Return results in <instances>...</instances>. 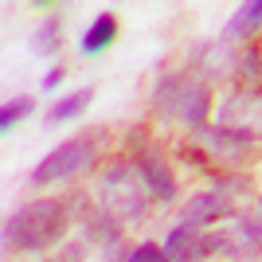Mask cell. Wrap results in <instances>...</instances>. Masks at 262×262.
Segmentation results:
<instances>
[{"label":"cell","instance_id":"cell-1","mask_svg":"<svg viewBox=\"0 0 262 262\" xmlns=\"http://www.w3.org/2000/svg\"><path fill=\"white\" fill-rule=\"evenodd\" d=\"M75 204H82V200L67 196V200H35V204H24L4 223V247L16 251V254H35V251L55 247L67 235L71 219H75Z\"/></svg>","mask_w":262,"mask_h":262},{"label":"cell","instance_id":"cell-13","mask_svg":"<svg viewBox=\"0 0 262 262\" xmlns=\"http://www.w3.org/2000/svg\"><path fill=\"white\" fill-rule=\"evenodd\" d=\"M114 39H118V16H114V12H102L98 20L86 28V35H82V51L86 55H102Z\"/></svg>","mask_w":262,"mask_h":262},{"label":"cell","instance_id":"cell-6","mask_svg":"<svg viewBox=\"0 0 262 262\" xmlns=\"http://www.w3.org/2000/svg\"><path fill=\"white\" fill-rule=\"evenodd\" d=\"M192 141H196L200 153H208L215 164H239L254 149V137H247L239 129H227V125H204V129H196Z\"/></svg>","mask_w":262,"mask_h":262},{"label":"cell","instance_id":"cell-15","mask_svg":"<svg viewBox=\"0 0 262 262\" xmlns=\"http://www.w3.org/2000/svg\"><path fill=\"white\" fill-rule=\"evenodd\" d=\"M243 78H262V47L258 43H247L239 55V67H235Z\"/></svg>","mask_w":262,"mask_h":262},{"label":"cell","instance_id":"cell-5","mask_svg":"<svg viewBox=\"0 0 262 262\" xmlns=\"http://www.w3.org/2000/svg\"><path fill=\"white\" fill-rule=\"evenodd\" d=\"M247 192H251V180H247V176H219L211 192H200V196L184 208V223L208 227L215 219L231 215V211H235V200L247 196Z\"/></svg>","mask_w":262,"mask_h":262},{"label":"cell","instance_id":"cell-16","mask_svg":"<svg viewBox=\"0 0 262 262\" xmlns=\"http://www.w3.org/2000/svg\"><path fill=\"white\" fill-rule=\"evenodd\" d=\"M35 51H39V55L59 51V16H47V24L35 32Z\"/></svg>","mask_w":262,"mask_h":262},{"label":"cell","instance_id":"cell-9","mask_svg":"<svg viewBox=\"0 0 262 262\" xmlns=\"http://www.w3.org/2000/svg\"><path fill=\"white\" fill-rule=\"evenodd\" d=\"M137 172H141L145 188L153 192V200H161V204H172L176 200V180H172V168L161 161V157L153 153H141L137 157Z\"/></svg>","mask_w":262,"mask_h":262},{"label":"cell","instance_id":"cell-14","mask_svg":"<svg viewBox=\"0 0 262 262\" xmlns=\"http://www.w3.org/2000/svg\"><path fill=\"white\" fill-rule=\"evenodd\" d=\"M32 110H35V102L28 98V94H24V98H16V102H8V106L0 110V133H12V125H16V121H24Z\"/></svg>","mask_w":262,"mask_h":262},{"label":"cell","instance_id":"cell-4","mask_svg":"<svg viewBox=\"0 0 262 262\" xmlns=\"http://www.w3.org/2000/svg\"><path fill=\"white\" fill-rule=\"evenodd\" d=\"M98 137H102V129H90L82 137L63 141L55 153H47L39 161V168L32 172V184H51V180H67L75 172H90L94 161H98Z\"/></svg>","mask_w":262,"mask_h":262},{"label":"cell","instance_id":"cell-2","mask_svg":"<svg viewBox=\"0 0 262 262\" xmlns=\"http://www.w3.org/2000/svg\"><path fill=\"white\" fill-rule=\"evenodd\" d=\"M211 110V86L196 75H168L153 90V118L164 125L204 129Z\"/></svg>","mask_w":262,"mask_h":262},{"label":"cell","instance_id":"cell-7","mask_svg":"<svg viewBox=\"0 0 262 262\" xmlns=\"http://www.w3.org/2000/svg\"><path fill=\"white\" fill-rule=\"evenodd\" d=\"M164 251L172 254V262H200L208 254H223V231H208L192 227V223H180L164 235Z\"/></svg>","mask_w":262,"mask_h":262},{"label":"cell","instance_id":"cell-8","mask_svg":"<svg viewBox=\"0 0 262 262\" xmlns=\"http://www.w3.org/2000/svg\"><path fill=\"white\" fill-rule=\"evenodd\" d=\"M219 125L227 129H239L247 137H262V90L258 86H247V90H235L223 110H219Z\"/></svg>","mask_w":262,"mask_h":262},{"label":"cell","instance_id":"cell-18","mask_svg":"<svg viewBox=\"0 0 262 262\" xmlns=\"http://www.w3.org/2000/svg\"><path fill=\"white\" fill-rule=\"evenodd\" d=\"M63 67H51V71H47V75H43V90H55V86H59V82H63Z\"/></svg>","mask_w":262,"mask_h":262},{"label":"cell","instance_id":"cell-3","mask_svg":"<svg viewBox=\"0 0 262 262\" xmlns=\"http://www.w3.org/2000/svg\"><path fill=\"white\" fill-rule=\"evenodd\" d=\"M102 200H106V215H114L118 223H129V219L145 215V180L137 172V164L114 161L102 172Z\"/></svg>","mask_w":262,"mask_h":262},{"label":"cell","instance_id":"cell-12","mask_svg":"<svg viewBox=\"0 0 262 262\" xmlns=\"http://www.w3.org/2000/svg\"><path fill=\"white\" fill-rule=\"evenodd\" d=\"M262 28V0H251V4H243V8H235V16H231V24L223 28V39H254V32Z\"/></svg>","mask_w":262,"mask_h":262},{"label":"cell","instance_id":"cell-11","mask_svg":"<svg viewBox=\"0 0 262 262\" xmlns=\"http://www.w3.org/2000/svg\"><path fill=\"white\" fill-rule=\"evenodd\" d=\"M90 102H94V90H90V86H82V90H75V94L59 98L51 110H47V129H55V125H67V121L82 118V114L90 110Z\"/></svg>","mask_w":262,"mask_h":262},{"label":"cell","instance_id":"cell-17","mask_svg":"<svg viewBox=\"0 0 262 262\" xmlns=\"http://www.w3.org/2000/svg\"><path fill=\"white\" fill-rule=\"evenodd\" d=\"M125 262H172V254L164 251V247H157V243H141V247L129 251Z\"/></svg>","mask_w":262,"mask_h":262},{"label":"cell","instance_id":"cell-10","mask_svg":"<svg viewBox=\"0 0 262 262\" xmlns=\"http://www.w3.org/2000/svg\"><path fill=\"white\" fill-rule=\"evenodd\" d=\"M262 251V223L239 219L235 231H223V254L227 258H254Z\"/></svg>","mask_w":262,"mask_h":262}]
</instances>
